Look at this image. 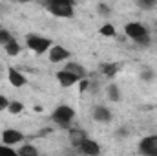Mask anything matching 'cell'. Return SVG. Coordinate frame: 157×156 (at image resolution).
Returning <instances> with one entry per match:
<instances>
[{
    "instance_id": "7c38bea8",
    "label": "cell",
    "mask_w": 157,
    "mask_h": 156,
    "mask_svg": "<svg viewBox=\"0 0 157 156\" xmlns=\"http://www.w3.org/2000/svg\"><path fill=\"white\" fill-rule=\"evenodd\" d=\"M119 70H121V64H119V63H102V64H101V72H102L108 79L115 77L119 74Z\"/></svg>"
},
{
    "instance_id": "44dd1931",
    "label": "cell",
    "mask_w": 157,
    "mask_h": 156,
    "mask_svg": "<svg viewBox=\"0 0 157 156\" xmlns=\"http://www.w3.org/2000/svg\"><path fill=\"white\" fill-rule=\"evenodd\" d=\"M13 39V35L7 31V30H4V28H0V46H6L9 40Z\"/></svg>"
},
{
    "instance_id": "d4e9b609",
    "label": "cell",
    "mask_w": 157,
    "mask_h": 156,
    "mask_svg": "<svg viewBox=\"0 0 157 156\" xmlns=\"http://www.w3.org/2000/svg\"><path fill=\"white\" fill-rule=\"evenodd\" d=\"M78 84H80V94H84L88 90V86H90V81L86 77H82V79H78Z\"/></svg>"
},
{
    "instance_id": "ac0fdd59",
    "label": "cell",
    "mask_w": 157,
    "mask_h": 156,
    "mask_svg": "<svg viewBox=\"0 0 157 156\" xmlns=\"http://www.w3.org/2000/svg\"><path fill=\"white\" fill-rule=\"evenodd\" d=\"M99 33L102 37H115V28H113V24H102Z\"/></svg>"
},
{
    "instance_id": "30bf717a",
    "label": "cell",
    "mask_w": 157,
    "mask_h": 156,
    "mask_svg": "<svg viewBox=\"0 0 157 156\" xmlns=\"http://www.w3.org/2000/svg\"><path fill=\"white\" fill-rule=\"evenodd\" d=\"M7 81H9L11 86H15V88H20V86H24V84L28 83L26 76H24L22 72H18L17 68H7Z\"/></svg>"
},
{
    "instance_id": "5b68a950",
    "label": "cell",
    "mask_w": 157,
    "mask_h": 156,
    "mask_svg": "<svg viewBox=\"0 0 157 156\" xmlns=\"http://www.w3.org/2000/svg\"><path fill=\"white\" fill-rule=\"evenodd\" d=\"M139 153L146 156H157V136H146L139 142Z\"/></svg>"
},
{
    "instance_id": "4fadbf2b",
    "label": "cell",
    "mask_w": 157,
    "mask_h": 156,
    "mask_svg": "<svg viewBox=\"0 0 157 156\" xmlns=\"http://www.w3.org/2000/svg\"><path fill=\"white\" fill-rule=\"evenodd\" d=\"M86 138H88V134H86L82 129H78V127L70 129V142H71V145H73V147H77L78 143H82Z\"/></svg>"
},
{
    "instance_id": "8992f818",
    "label": "cell",
    "mask_w": 157,
    "mask_h": 156,
    "mask_svg": "<svg viewBox=\"0 0 157 156\" xmlns=\"http://www.w3.org/2000/svg\"><path fill=\"white\" fill-rule=\"evenodd\" d=\"M55 77L57 81L60 83V86H64V88H68V86H73L75 83H78V76H75L73 72H70V70H66V68H62V70H59L57 74H55Z\"/></svg>"
},
{
    "instance_id": "8fae6325",
    "label": "cell",
    "mask_w": 157,
    "mask_h": 156,
    "mask_svg": "<svg viewBox=\"0 0 157 156\" xmlns=\"http://www.w3.org/2000/svg\"><path fill=\"white\" fill-rule=\"evenodd\" d=\"M91 114H93V119L99 121V123H110V121H112V112H110V109L104 107V105H97Z\"/></svg>"
},
{
    "instance_id": "7402d4cb",
    "label": "cell",
    "mask_w": 157,
    "mask_h": 156,
    "mask_svg": "<svg viewBox=\"0 0 157 156\" xmlns=\"http://www.w3.org/2000/svg\"><path fill=\"white\" fill-rule=\"evenodd\" d=\"M15 154H17V151H13L6 143H0V156H15Z\"/></svg>"
},
{
    "instance_id": "ffe728a7",
    "label": "cell",
    "mask_w": 157,
    "mask_h": 156,
    "mask_svg": "<svg viewBox=\"0 0 157 156\" xmlns=\"http://www.w3.org/2000/svg\"><path fill=\"white\" fill-rule=\"evenodd\" d=\"M135 4H137L141 9H152V7H155L157 0H135Z\"/></svg>"
},
{
    "instance_id": "3957f363",
    "label": "cell",
    "mask_w": 157,
    "mask_h": 156,
    "mask_svg": "<svg viewBox=\"0 0 157 156\" xmlns=\"http://www.w3.org/2000/svg\"><path fill=\"white\" fill-rule=\"evenodd\" d=\"M73 117H75V110L70 105H59L51 114V121L57 123L59 127H70Z\"/></svg>"
},
{
    "instance_id": "484cf974",
    "label": "cell",
    "mask_w": 157,
    "mask_h": 156,
    "mask_svg": "<svg viewBox=\"0 0 157 156\" xmlns=\"http://www.w3.org/2000/svg\"><path fill=\"white\" fill-rule=\"evenodd\" d=\"M7 105H9V99H7V97H4V96L0 94V110L7 109Z\"/></svg>"
},
{
    "instance_id": "9c48e42d",
    "label": "cell",
    "mask_w": 157,
    "mask_h": 156,
    "mask_svg": "<svg viewBox=\"0 0 157 156\" xmlns=\"http://www.w3.org/2000/svg\"><path fill=\"white\" fill-rule=\"evenodd\" d=\"M70 50L64 48V46H51L49 48V61L51 63H62L70 57Z\"/></svg>"
},
{
    "instance_id": "7a4b0ae2",
    "label": "cell",
    "mask_w": 157,
    "mask_h": 156,
    "mask_svg": "<svg viewBox=\"0 0 157 156\" xmlns=\"http://www.w3.org/2000/svg\"><path fill=\"white\" fill-rule=\"evenodd\" d=\"M48 11L55 17H60V18H71L75 15V4L73 2H64V0H59V2H49L46 4Z\"/></svg>"
},
{
    "instance_id": "52a82bcc",
    "label": "cell",
    "mask_w": 157,
    "mask_h": 156,
    "mask_svg": "<svg viewBox=\"0 0 157 156\" xmlns=\"http://www.w3.org/2000/svg\"><path fill=\"white\" fill-rule=\"evenodd\" d=\"M75 149H77L78 153H82V154H90V156L101 154V147H99V143H97L95 140H90V138H86L82 143H78Z\"/></svg>"
},
{
    "instance_id": "4316f807",
    "label": "cell",
    "mask_w": 157,
    "mask_h": 156,
    "mask_svg": "<svg viewBox=\"0 0 157 156\" xmlns=\"http://www.w3.org/2000/svg\"><path fill=\"white\" fill-rule=\"evenodd\" d=\"M17 2H20V4H24V2H31V0H17Z\"/></svg>"
},
{
    "instance_id": "d6986e66",
    "label": "cell",
    "mask_w": 157,
    "mask_h": 156,
    "mask_svg": "<svg viewBox=\"0 0 157 156\" xmlns=\"http://www.w3.org/2000/svg\"><path fill=\"white\" fill-rule=\"evenodd\" d=\"M18 154L20 156H37L39 154V151H37L33 145H22L20 151H18Z\"/></svg>"
},
{
    "instance_id": "603a6c76",
    "label": "cell",
    "mask_w": 157,
    "mask_h": 156,
    "mask_svg": "<svg viewBox=\"0 0 157 156\" xmlns=\"http://www.w3.org/2000/svg\"><path fill=\"white\" fill-rule=\"evenodd\" d=\"M97 7H99V15H102V17H110V13H112V11H110V6H106V4L101 2Z\"/></svg>"
},
{
    "instance_id": "6da1fadb",
    "label": "cell",
    "mask_w": 157,
    "mask_h": 156,
    "mask_svg": "<svg viewBox=\"0 0 157 156\" xmlns=\"http://www.w3.org/2000/svg\"><path fill=\"white\" fill-rule=\"evenodd\" d=\"M124 33L130 37L132 40L139 42V44H148V28L143 24V22H128L124 26Z\"/></svg>"
},
{
    "instance_id": "2e32d148",
    "label": "cell",
    "mask_w": 157,
    "mask_h": 156,
    "mask_svg": "<svg viewBox=\"0 0 157 156\" xmlns=\"http://www.w3.org/2000/svg\"><path fill=\"white\" fill-rule=\"evenodd\" d=\"M108 99L110 101H119L121 99V92H119V86L115 83L108 84Z\"/></svg>"
},
{
    "instance_id": "5bb4252c",
    "label": "cell",
    "mask_w": 157,
    "mask_h": 156,
    "mask_svg": "<svg viewBox=\"0 0 157 156\" xmlns=\"http://www.w3.org/2000/svg\"><path fill=\"white\" fill-rule=\"evenodd\" d=\"M4 48H6V53H7V55H11V57H15V55H18V53L22 51V48H20V44H18V42H17L15 39H11L9 42H7V44H6V46H4Z\"/></svg>"
},
{
    "instance_id": "ba28073f",
    "label": "cell",
    "mask_w": 157,
    "mask_h": 156,
    "mask_svg": "<svg viewBox=\"0 0 157 156\" xmlns=\"http://www.w3.org/2000/svg\"><path fill=\"white\" fill-rule=\"evenodd\" d=\"M24 142V134L20 130H15V129H6L2 132V143L6 145H15V143H20Z\"/></svg>"
},
{
    "instance_id": "e0dca14e",
    "label": "cell",
    "mask_w": 157,
    "mask_h": 156,
    "mask_svg": "<svg viewBox=\"0 0 157 156\" xmlns=\"http://www.w3.org/2000/svg\"><path fill=\"white\" fill-rule=\"evenodd\" d=\"M22 110H24V105L20 101H9V105H7V112L9 114L15 116V114H20Z\"/></svg>"
},
{
    "instance_id": "9a60e30c",
    "label": "cell",
    "mask_w": 157,
    "mask_h": 156,
    "mask_svg": "<svg viewBox=\"0 0 157 156\" xmlns=\"http://www.w3.org/2000/svg\"><path fill=\"white\" fill-rule=\"evenodd\" d=\"M64 68H66V70H70V72H73V74H75V76H78L80 79L86 77V70H84L80 64H77V63H68Z\"/></svg>"
},
{
    "instance_id": "277c9868",
    "label": "cell",
    "mask_w": 157,
    "mask_h": 156,
    "mask_svg": "<svg viewBox=\"0 0 157 156\" xmlns=\"http://www.w3.org/2000/svg\"><path fill=\"white\" fill-rule=\"evenodd\" d=\"M26 46L31 50V51H35L37 55H42V53H46L51 46H53V42L51 39H48V37H42V35H28L26 37Z\"/></svg>"
},
{
    "instance_id": "cb8c5ba5",
    "label": "cell",
    "mask_w": 157,
    "mask_h": 156,
    "mask_svg": "<svg viewBox=\"0 0 157 156\" xmlns=\"http://www.w3.org/2000/svg\"><path fill=\"white\" fill-rule=\"evenodd\" d=\"M154 77H155V74H154L150 68H144V70L141 72V79H144V81H152Z\"/></svg>"
}]
</instances>
